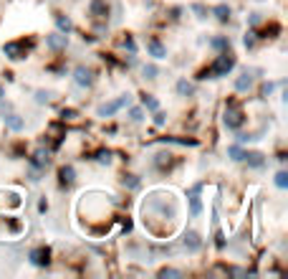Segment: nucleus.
<instances>
[{
	"label": "nucleus",
	"instance_id": "nucleus-1",
	"mask_svg": "<svg viewBox=\"0 0 288 279\" xmlns=\"http://www.w3.org/2000/svg\"><path fill=\"white\" fill-rule=\"evenodd\" d=\"M233 66H235V56L225 51L215 58V64L210 66V74L212 76H227V71H233Z\"/></svg>",
	"mask_w": 288,
	"mask_h": 279
},
{
	"label": "nucleus",
	"instance_id": "nucleus-2",
	"mask_svg": "<svg viewBox=\"0 0 288 279\" xmlns=\"http://www.w3.org/2000/svg\"><path fill=\"white\" fill-rule=\"evenodd\" d=\"M129 101H132V97H129V94H124V97H119V99L109 101V104H101V107L96 109V114H99V117H111V114H116L121 107H127Z\"/></svg>",
	"mask_w": 288,
	"mask_h": 279
},
{
	"label": "nucleus",
	"instance_id": "nucleus-3",
	"mask_svg": "<svg viewBox=\"0 0 288 279\" xmlns=\"http://www.w3.org/2000/svg\"><path fill=\"white\" fill-rule=\"evenodd\" d=\"M243 120H245V117H243V112L235 107V104H230L225 109V125L230 127V129H238L240 125H243Z\"/></svg>",
	"mask_w": 288,
	"mask_h": 279
},
{
	"label": "nucleus",
	"instance_id": "nucleus-4",
	"mask_svg": "<svg viewBox=\"0 0 288 279\" xmlns=\"http://www.w3.org/2000/svg\"><path fill=\"white\" fill-rule=\"evenodd\" d=\"M66 43H68V36L66 33H51V36H45V46L53 49V51H61V49H66Z\"/></svg>",
	"mask_w": 288,
	"mask_h": 279
},
{
	"label": "nucleus",
	"instance_id": "nucleus-5",
	"mask_svg": "<svg viewBox=\"0 0 288 279\" xmlns=\"http://www.w3.org/2000/svg\"><path fill=\"white\" fill-rule=\"evenodd\" d=\"M30 261L36 264V267H45V264L51 261V252L45 246H38V249H33V252H30Z\"/></svg>",
	"mask_w": 288,
	"mask_h": 279
},
{
	"label": "nucleus",
	"instance_id": "nucleus-6",
	"mask_svg": "<svg viewBox=\"0 0 288 279\" xmlns=\"http://www.w3.org/2000/svg\"><path fill=\"white\" fill-rule=\"evenodd\" d=\"M147 51H149V56H155V58H167V49L159 43V38H149L147 41Z\"/></svg>",
	"mask_w": 288,
	"mask_h": 279
},
{
	"label": "nucleus",
	"instance_id": "nucleus-7",
	"mask_svg": "<svg viewBox=\"0 0 288 279\" xmlns=\"http://www.w3.org/2000/svg\"><path fill=\"white\" fill-rule=\"evenodd\" d=\"M73 81L79 84V86H91V81H94V79H91V71L86 66H79V69L73 71Z\"/></svg>",
	"mask_w": 288,
	"mask_h": 279
},
{
	"label": "nucleus",
	"instance_id": "nucleus-8",
	"mask_svg": "<svg viewBox=\"0 0 288 279\" xmlns=\"http://www.w3.org/2000/svg\"><path fill=\"white\" fill-rule=\"evenodd\" d=\"M3 53L8 58H13V61H18V58H23V46H21V43H15V41H10V43L3 46Z\"/></svg>",
	"mask_w": 288,
	"mask_h": 279
},
{
	"label": "nucleus",
	"instance_id": "nucleus-9",
	"mask_svg": "<svg viewBox=\"0 0 288 279\" xmlns=\"http://www.w3.org/2000/svg\"><path fill=\"white\" fill-rule=\"evenodd\" d=\"M197 190H200V185H195L192 188V193H190V213L192 216H200V211H202V203H200V196H197Z\"/></svg>",
	"mask_w": 288,
	"mask_h": 279
},
{
	"label": "nucleus",
	"instance_id": "nucleus-10",
	"mask_svg": "<svg viewBox=\"0 0 288 279\" xmlns=\"http://www.w3.org/2000/svg\"><path fill=\"white\" fill-rule=\"evenodd\" d=\"M200 233H197V231H187L185 233V249H187V252H197V249H200Z\"/></svg>",
	"mask_w": 288,
	"mask_h": 279
},
{
	"label": "nucleus",
	"instance_id": "nucleus-11",
	"mask_svg": "<svg viewBox=\"0 0 288 279\" xmlns=\"http://www.w3.org/2000/svg\"><path fill=\"white\" fill-rule=\"evenodd\" d=\"M3 120H5V127H8V129H13V132H21V129L25 127L23 117H18V114H5Z\"/></svg>",
	"mask_w": 288,
	"mask_h": 279
},
{
	"label": "nucleus",
	"instance_id": "nucleus-12",
	"mask_svg": "<svg viewBox=\"0 0 288 279\" xmlns=\"http://www.w3.org/2000/svg\"><path fill=\"white\" fill-rule=\"evenodd\" d=\"M212 16H215L220 23H227V21H230V5H227V3L215 5V8H212Z\"/></svg>",
	"mask_w": 288,
	"mask_h": 279
},
{
	"label": "nucleus",
	"instance_id": "nucleus-13",
	"mask_svg": "<svg viewBox=\"0 0 288 279\" xmlns=\"http://www.w3.org/2000/svg\"><path fill=\"white\" fill-rule=\"evenodd\" d=\"M30 165H33V168H45V165H48V152H45V150H38V152L33 155V160H30Z\"/></svg>",
	"mask_w": 288,
	"mask_h": 279
},
{
	"label": "nucleus",
	"instance_id": "nucleus-14",
	"mask_svg": "<svg viewBox=\"0 0 288 279\" xmlns=\"http://www.w3.org/2000/svg\"><path fill=\"white\" fill-rule=\"evenodd\" d=\"M91 13H94L96 18H104L106 13H109V8H106L104 0H94V3H91Z\"/></svg>",
	"mask_w": 288,
	"mask_h": 279
},
{
	"label": "nucleus",
	"instance_id": "nucleus-15",
	"mask_svg": "<svg viewBox=\"0 0 288 279\" xmlns=\"http://www.w3.org/2000/svg\"><path fill=\"white\" fill-rule=\"evenodd\" d=\"M250 84H253V76L245 71V74H240V79L235 81V89L238 92H245V89H250Z\"/></svg>",
	"mask_w": 288,
	"mask_h": 279
},
{
	"label": "nucleus",
	"instance_id": "nucleus-16",
	"mask_svg": "<svg viewBox=\"0 0 288 279\" xmlns=\"http://www.w3.org/2000/svg\"><path fill=\"white\" fill-rule=\"evenodd\" d=\"M243 160H248V165H253V168H261L263 165V155L261 152H245V155H243Z\"/></svg>",
	"mask_w": 288,
	"mask_h": 279
},
{
	"label": "nucleus",
	"instance_id": "nucleus-17",
	"mask_svg": "<svg viewBox=\"0 0 288 279\" xmlns=\"http://www.w3.org/2000/svg\"><path fill=\"white\" fill-rule=\"evenodd\" d=\"M56 25H58V31H61V33H66V36L71 33V28H73L71 21H68L66 16H56Z\"/></svg>",
	"mask_w": 288,
	"mask_h": 279
},
{
	"label": "nucleus",
	"instance_id": "nucleus-18",
	"mask_svg": "<svg viewBox=\"0 0 288 279\" xmlns=\"http://www.w3.org/2000/svg\"><path fill=\"white\" fill-rule=\"evenodd\" d=\"M177 94H179V97H190V94H192V84H190L187 79H179V81H177Z\"/></svg>",
	"mask_w": 288,
	"mask_h": 279
},
{
	"label": "nucleus",
	"instance_id": "nucleus-19",
	"mask_svg": "<svg viewBox=\"0 0 288 279\" xmlns=\"http://www.w3.org/2000/svg\"><path fill=\"white\" fill-rule=\"evenodd\" d=\"M61 180H64V183H73L76 180V170L71 165H64V168H61Z\"/></svg>",
	"mask_w": 288,
	"mask_h": 279
},
{
	"label": "nucleus",
	"instance_id": "nucleus-20",
	"mask_svg": "<svg viewBox=\"0 0 288 279\" xmlns=\"http://www.w3.org/2000/svg\"><path fill=\"white\" fill-rule=\"evenodd\" d=\"M227 46H230V41H227L225 36H218V38H212V49H225V51H227Z\"/></svg>",
	"mask_w": 288,
	"mask_h": 279
},
{
	"label": "nucleus",
	"instance_id": "nucleus-21",
	"mask_svg": "<svg viewBox=\"0 0 288 279\" xmlns=\"http://www.w3.org/2000/svg\"><path fill=\"white\" fill-rule=\"evenodd\" d=\"M142 74H144L147 79H157V74H159V69H157V66H152V64H147V66L142 69Z\"/></svg>",
	"mask_w": 288,
	"mask_h": 279
},
{
	"label": "nucleus",
	"instance_id": "nucleus-22",
	"mask_svg": "<svg viewBox=\"0 0 288 279\" xmlns=\"http://www.w3.org/2000/svg\"><path fill=\"white\" fill-rule=\"evenodd\" d=\"M170 157H172L170 152H157V155H155V165H159V168L167 165V163H170Z\"/></svg>",
	"mask_w": 288,
	"mask_h": 279
},
{
	"label": "nucleus",
	"instance_id": "nucleus-23",
	"mask_svg": "<svg viewBox=\"0 0 288 279\" xmlns=\"http://www.w3.org/2000/svg\"><path fill=\"white\" fill-rule=\"evenodd\" d=\"M276 185H278V188H288V173H286V170L276 173Z\"/></svg>",
	"mask_w": 288,
	"mask_h": 279
},
{
	"label": "nucleus",
	"instance_id": "nucleus-24",
	"mask_svg": "<svg viewBox=\"0 0 288 279\" xmlns=\"http://www.w3.org/2000/svg\"><path fill=\"white\" fill-rule=\"evenodd\" d=\"M142 104H144L147 109H152V112H155V109H159V101H157L155 97H144V99H142Z\"/></svg>",
	"mask_w": 288,
	"mask_h": 279
},
{
	"label": "nucleus",
	"instance_id": "nucleus-25",
	"mask_svg": "<svg viewBox=\"0 0 288 279\" xmlns=\"http://www.w3.org/2000/svg\"><path fill=\"white\" fill-rule=\"evenodd\" d=\"M129 120H132V122H142V120H144V112H142V107H134V109L129 112Z\"/></svg>",
	"mask_w": 288,
	"mask_h": 279
},
{
	"label": "nucleus",
	"instance_id": "nucleus-26",
	"mask_svg": "<svg viewBox=\"0 0 288 279\" xmlns=\"http://www.w3.org/2000/svg\"><path fill=\"white\" fill-rule=\"evenodd\" d=\"M96 160H99L101 165H109V163H111V152H109V150H101V152L96 155Z\"/></svg>",
	"mask_w": 288,
	"mask_h": 279
},
{
	"label": "nucleus",
	"instance_id": "nucleus-27",
	"mask_svg": "<svg viewBox=\"0 0 288 279\" xmlns=\"http://www.w3.org/2000/svg\"><path fill=\"white\" fill-rule=\"evenodd\" d=\"M227 155H230L233 160H243V155H245V152H243V150L238 148V145H233V148H230V150H227Z\"/></svg>",
	"mask_w": 288,
	"mask_h": 279
},
{
	"label": "nucleus",
	"instance_id": "nucleus-28",
	"mask_svg": "<svg viewBox=\"0 0 288 279\" xmlns=\"http://www.w3.org/2000/svg\"><path fill=\"white\" fill-rule=\"evenodd\" d=\"M164 122H167V114H164V112H159V109H155V125H157V127H162Z\"/></svg>",
	"mask_w": 288,
	"mask_h": 279
},
{
	"label": "nucleus",
	"instance_id": "nucleus-29",
	"mask_svg": "<svg viewBox=\"0 0 288 279\" xmlns=\"http://www.w3.org/2000/svg\"><path fill=\"white\" fill-rule=\"evenodd\" d=\"M124 185H129V188H136V185H139V180H136L134 175H127V178H124Z\"/></svg>",
	"mask_w": 288,
	"mask_h": 279
},
{
	"label": "nucleus",
	"instance_id": "nucleus-30",
	"mask_svg": "<svg viewBox=\"0 0 288 279\" xmlns=\"http://www.w3.org/2000/svg\"><path fill=\"white\" fill-rule=\"evenodd\" d=\"M159 277H179V272H177V269H162Z\"/></svg>",
	"mask_w": 288,
	"mask_h": 279
},
{
	"label": "nucleus",
	"instance_id": "nucleus-31",
	"mask_svg": "<svg viewBox=\"0 0 288 279\" xmlns=\"http://www.w3.org/2000/svg\"><path fill=\"white\" fill-rule=\"evenodd\" d=\"M243 41H245V46L250 49L253 43H255V33H245V38H243Z\"/></svg>",
	"mask_w": 288,
	"mask_h": 279
},
{
	"label": "nucleus",
	"instance_id": "nucleus-32",
	"mask_svg": "<svg viewBox=\"0 0 288 279\" xmlns=\"http://www.w3.org/2000/svg\"><path fill=\"white\" fill-rule=\"evenodd\" d=\"M61 117H64V120H73L76 112H73V109H64V112H61Z\"/></svg>",
	"mask_w": 288,
	"mask_h": 279
},
{
	"label": "nucleus",
	"instance_id": "nucleus-33",
	"mask_svg": "<svg viewBox=\"0 0 288 279\" xmlns=\"http://www.w3.org/2000/svg\"><path fill=\"white\" fill-rule=\"evenodd\" d=\"M36 97H38V101H41V104H43V101H48V99H51V94H48V92H38Z\"/></svg>",
	"mask_w": 288,
	"mask_h": 279
},
{
	"label": "nucleus",
	"instance_id": "nucleus-34",
	"mask_svg": "<svg viewBox=\"0 0 288 279\" xmlns=\"http://www.w3.org/2000/svg\"><path fill=\"white\" fill-rule=\"evenodd\" d=\"M124 46H127V49H129V51H132V53H134V51H136V46H134V41H132V38H129V36H127V38H124Z\"/></svg>",
	"mask_w": 288,
	"mask_h": 279
},
{
	"label": "nucleus",
	"instance_id": "nucleus-35",
	"mask_svg": "<svg viewBox=\"0 0 288 279\" xmlns=\"http://www.w3.org/2000/svg\"><path fill=\"white\" fill-rule=\"evenodd\" d=\"M192 10H195V13H200V18H205V13H207L202 5H192Z\"/></svg>",
	"mask_w": 288,
	"mask_h": 279
},
{
	"label": "nucleus",
	"instance_id": "nucleus-36",
	"mask_svg": "<svg viewBox=\"0 0 288 279\" xmlns=\"http://www.w3.org/2000/svg\"><path fill=\"white\" fill-rule=\"evenodd\" d=\"M0 99H3V86H0Z\"/></svg>",
	"mask_w": 288,
	"mask_h": 279
}]
</instances>
